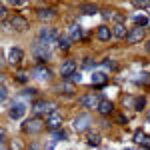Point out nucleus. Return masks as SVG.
Masks as SVG:
<instances>
[{
  "label": "nucleus",
  "instance_id": "obj_39",
  "mask_svg": "<svg viewBox=\"0 0 150 150\" xmlns=\"http://www.w3.org/2000/svg\"><path fill=\"white\" fill-rule=\"evenodd\" d=\"M138 150H150V148H144V146H140V148Z\"/></svg>",
  "mask_w": 150,
  "mask_h": 150
},
{
  "label": "nucleus",
  "instance_id": "obj_33",
  "mask_svg": "<svg viewBox=\"0 0 150 150\" xmlns=\"http://www.w3.org/2000/svg\"><path fill=\"white\" fill-rule=\"evenodd\" d=\"M144 78H138V82H144V84H148L150 82V74H142Z\"/></svg>",
  "mask_w": 150,
  "mask_h": 150
},
{
  "label": "nucleus",
  "instance_id": "obj_26",
  "mask_svg": "<svg viewBox=\"0 0 150 150\" xmlns=\"http://www.w3.org/2000/svg\"><path fill=\"white\" fill-rule=\"evenodd\" d=\"M24 146H22V140L20 138H12L10 140V150H22Z\"/></svg>",
  "mask_w": 150,
  "mask_h": 150
},
{
  "label": "nucleus",
  "instance_id": "obj_16",
  "mask_svg": "<svg viewBox=\"0 0 150 150\" xmlns=\"http://www.w3.org/2000/svg\"><path fill=\"white\" fill-rule=\"evenodd\" d=\"M22 58H24V52L20 48H10V52H8V62L10 64H20Z\"/></svg>",
  "mask_w": 150,
  "mask_h": 150
},
{
  "label": "nucleus",
  "instance_id": "obj_18",
  "mask_svg": "<svg viewBox=\"0 0 150 150\" xmlns=\"http://www.w3.org/2000/svg\"><path fill=\"white\" fill-rule=\"evenodd\" d=\"M90 82H92L94 86H102L104 82H108V76H106L104 72H94L92 78H90Z\"/></svg>",
  "mask_w": 150,
  "mask_h": 150
},
{
  "label": "nucleus",
  "instance_id": "obj_24",
  "mask_svg": "<svg viewBox=\"0 0 150 150\" xmlns=\"http://www.w3.org/2000/svg\"><path fill=\"white\" fill-rule=\"evenodd\" d=\"M70 42H72V40H70V38H66V36H62V38H60V40H58V48H60V50H64V52H66V50H70Z\"/></svg>",
  "mask_w": 150,
  "mask_h": 150
},
{
  "label": "nucleus",
  "instance_id": "obj_2",
  "mask_svg": "<svg viewBox=\"0 0 150 150\" xmlns=\"http://www.w3.org/2000/svg\"><path fill=\"white\" fill-rule=\"evenodd\" d=\"M54 108H56V104H54V102H48V100H36V102L32 104V110H34L38 116H42V114H44V116L54 114V112H56Z\"/></svg>",
  "mask_w": 150,
  "mask_h": 150
},
{
  "label": "nucleus",
  "instance_id": "obj_32",
  "mask_svg": "<svg viewBox=\"0 0 150 150\" xmlns=\"http://www.w3.org/2000/svg\"><path fill=\"white\" fill-rule=\"evenodd\" d=\"M144 104H146V100H144V98H138V100H136V110H142Z\"/></svg>",
  "mask_w": 150,
  "mask_h": 150
},
{
  "label": "nucleus",
  "instance_id": "obj_15",
  "mask_svg": "<svg viewBox=\"0 0 150 150\" xmlns=\"http://www.w3.org/2000/svg\"><path fill=\"white\" fill-rule=\"evenodd\" d=\"M134 142L140 144V146H144V148H150V136L144 134L142 130H136V132H134Z\"/></svg>",
  "mask_w": 150,
  "mask_h": 150
},
{
  "label": "nucleus",
  "instance_id": "obj_20",
  "mask_svg": "<svg viewBox=\"0 0 150 150\" xmlns=\"http://www.w3.org/2000/svg\"><path fill=\"white\" fill-rule=\"evenodd\" d=\"M80 12H82V14H86V16H94V14L98 12V6H96V4H82Z\"/></svg>",
  "mask_w": 150,
  "mask_h": 150
},
{
  "label": "nucleus",
  "instance_id": "obj_5",
  "mask_svg": "<svg viewBox=\"0 0 150 150\" xmlns=\"http://www.w3.org/2000/svg\"><path fill=\"white\" fill-rule=\"evenodd\" d=\"M8 28H14V30L22 32V30L28 28V20H26L24 16H20V14H14L10 20H8Z\"/></svg>",
  "mask_w": 150,
  "mask_h": 150
},
{
  "label": "nucleus",
  "instance_id": "obj_13",
  "mask_svg": "<svg viewBox=\"0 0 150 150\" xmlns=\"http://www.w3.org/2000/svg\"><path fill=\"white\" fill-rule=\"evenodd\" d=\"M96 110H98L102 116H108V114H112V112H114V104L110 102V100H106V98H102Z\"/></svg>",
  "mask_w": 150,
  "mask_h": 150
},
{
  "label": "nucleus",
  "instance_id": "obj_22",
  "mask_svg": "<svg viewBox=\"0 0 150 150\" xmlns=\"http://www.w3.org/2000/svg\"><path fill=\"white\" fill-rule=\"evenodd\" d=\"M86 144L88 146H100V134L98 132H92V134H88V138H86Z\"/></svg>",
  "mask_w": 150,
  "mask_h": 150
},
{
  "label": "nucleus",
  "instance_id": "obj_27",
  "mask_svg": "<svg viewBox=\"0 0 150 150\" xmlns=\"http://www.w3.org/2000/svg\"><path fill=\"white\" fill-rule=\"evenodd\" d=\"M66 80H68L70 84H78V82L82 80V76H80V72H74V74H72L70 78H66Z\"/></svg>",
  "mask_w": 150,
  "mask_h": 150
},
{
  "label": "nucleus",
  "instance_id": "obj_9",
  "mask_svg": "<svg viewBox=\"0 0 150 150\" xmlns=\"http://www.w3.org/2000/svg\"><path fill=\"white\" fill-rule=\"evenodd\" d=\"M24 112H26V106L22 102H12L10 110H8V116H10L12 120H18V118H22Z\"/></svg>",
  "mask_w": 150,
  "mask_h": 150
},
{
  "label": "nucleus",
  "instance_id": "obj_7",
  "mask_svg": "<svg viewBox=\"0 0 150 150\" xmlns=\"http://www.w3.org/2000/svg\"><path fill=\"white\" fill-rule=\"evenodd\" d=\"M46 128L48 130H52V132H58L60 128H62V116L54 112V114H50L46 118Z\"/></svg>",
  "mask_w": 150,
  "mask_h": 150
},
{
  "label": "nucleus",
  "instance_id": "obj_12",
  "mask_svg": "<svg viewBox=\"0 0 150 150\" xmlns=\"http://www.w3.org/2000/svg\"><path fill=\"white\" fill-rule=\"evenodd\" d=\"M56 10H52V8H42V10H38V18L42 20V22H52V20H56Z\"/></svg>",
  "mask_w": 150,
  "mask_h": 150
},
{
  "label": "nucleus",
  "instance_id": "obj_41",
  "mask_svg": "<svg viewBox=\"0 0 150 150\" xmlns=\"http://www.w3.org/2000/svg\"><path fill=\"white\" fill-rule=\"evenodd\" d=\"M148 120H150V114H148Z\"/></svg>",
  "mask_w": 150,
  "mask_h": 150
},
{
  "label": "nucleus",
  "instance_id": "obj_37",
  "mask_svg": "<svg viewBox=\"0 0 150 150\" xmlns=\"http://www.w3.org/2000/svg\"><path fill=\"white\" fill-rule=\"evenodd\" d=\"M2 150H8L6 148V142H2Z\"/></svg>",
  "mask_w": 150,
  "mask_h": 150
},
{
  "label": "nucleus",
  "instance_id": "obj_11",
  "mask_svg": "<svg viewBox=\"0 0 150 150\" xmlns=\"http://www.w3.org/2000/svg\"><path fill=\"white\" fill-rule=\"evenodd\" d=\"M74 72H76V60H66V62L62 64V68H60V74L64 76V80L70 78Z\"/></svg>",
  "mask_w": 150,
  "mask_h": 150
},
{
  "label": "nucleus",
  "instance_id": "obj_34",
  "mask_svg": "<svg viewBox=\"0 0 150 150\" xmlns=\"http://www.w3.org/2000/svg\"><path fill=\"white\" fill-rule=\"evenodd\" d=\"M6 14H8V10H6V6H2V8H0V16H2V20L6 18Z\"/></svg>",
  "mask_w": 150,
  "mask_h": 150
},
{
  "label": "nucleus",
  "instance_id": "obj_36",
  "mask_svg": "<svg viewBox=\"0 0 150 150\" xmlns=\"http://www.w3.org/2000/svg\"><path fill=\"white\" fill-rule=\"evenodd\" d=\"M28 150H42V148H40V146H38L36 142H32V144H30V148H28Z\"/></svg>",
  "mask_w": 150,
  "mask_h": 150
},
{
  "label": "nucleus",
  "instance_id": "obj_30",
  "mask_svg": "<svg viewBox=\"0 0 150 150\" xmlns=\"http://www.w3.org/2000/svg\"><path fill=\"white\" fill-rule=\"evenodd\" d=\"M54 140H66V132H62V130L54 132Z\"/></svg>",
  "mask_w": 150,
  "mask_h": 150
},
{
  "label": "nucleus",
  "instance_id": "obj_10",
  "mask_svg": "<svg viewBox=\"0 0 150 150\" xmlns=\"http://www.w3.org/2000/svg\"><path fill=\"white\" fill-rule=\"evenodd\" d=\"M34 56L38 58V60H48V58H50V46L42 44V42L34 44Z\"/></svg>",
  "mask_w": 150,
  "mask_h": 150
},
{
  "label": "nucleus",
  "instance_id": "obj_8",
  "mask_svg": "<svg viewBox=\"0 0 150 150\" xmlns=\"http://www.w3.org/2000/svg\"><path fill=\"white\" fill-rule=\"evenodd\" d=\"M144 34H146V30L140 28V26H136V28H132V30L128 32L126 42H128V44H136V42H140V40L144 38Z\"/></svg>",
  "mask_w": 150,
  "mask_h": 150
},
{
  "label": "nucleus",
  "instance_id": "obj_35",
  "mask_svg": "<svg viewBox=\"0 0 150 150\" xmlns=\"http://www.w3.org/2000/svg\"><path fill=\"white\" fill-rule=\"evenodd\" d=\"M84 66H86V68H92V66H94V60L90 62V58H86V62H84Z\"/></svg>",
  "mask_w": 150,
  "mask_h": 150
},
{
  "label": "nucleus",
  "instance_id": "obj_17",
  "mask_svg": "<svg viewBox=\"0 0 150 150\" xmlns=\"http://www.w3.org/2000/svg\"><path fill=\"white\" fill-rule=\"evenodd\" d=\"M34 76L40 78V80H46V78H50V70H48L46 66H42V64H38L34 68Z\"/></svg>",
  "mask_w": 150,
  "mask_h": 150
},
{
  "label": "nucleus",
  "instance_id": "obj_3",
  "mask_svg": "<svg viewBox=\"0 0 150 150\" xmlns=\"http://www.w3.org/2000/svg\"><path fill=\"white\" fill-rule=\"evenodd\" d=\"M44 126H46V124H44V120L36 116V118H30V120H26V122H24L22 130H24V132H28V134H38V132H42V130H44Z\"/></svg>",
  "mask_w": 150,
  "mask_h": 150
},
{
  "label": "nucleus",
  "instance_id": "obj_19",
  "mask_svg": "<svg viewBox=\"0 0 150 150\" xmlns=\"http://www.w3.org/2000/svg\"><path fill=\"white\" fill-rule=\"evenodd\" d=\"M112 34H114L116 38H126L128 30L124 28V24H114V26H112Z\"/></svg>",
  "mask_w": 150,
  "mask_h": 150
},
{
  "label": "nucleus",
  "instance_id": "obj_21",
  "mask_svg": "<svg viewBox=\"0 0 150 150\" xmlns=\"http://www.w3.org/2000/svg\"><path fill=\"white\" fill-rule=\"evenodd\" d=\"M82 38V28L78 24H72L70 26V40H80Z\"/></svg>",
  "mask_w": 150,
  "mask_h": 150
},
{
  "label": "nucleus",
  "instance_id": "obj_38",
  "mask_svg": "<svg viewBox=\"0 0 150 150\" xmlns=\"http://www.w3.org/2000/svg\"><path fill=\"white\" fill-rule=\"evenodd\" d=\"M146 50H148V52H150V40H148V44H146Z\"/></svg>",
  "mask_w": 150,
  "mask_h": 150
},
{
  "label": "nucleus",
  "instance_id": "obj_1",
  "mask_svg": "<svg viewBox=\"0 0 150 150\" xmlns=\"http://www.w3.org/2000/svg\"><path fill=\"white\" fill-rule=\"evenodd\" d=\"M60 38L62 36L58 34V30H54V28H42L40 34H38V42H42L46 46H52V44H58Z\"/></svg>",
  "mask_w": 150,
  "mask_h": 150
},
{
  "label": "nucleus",
  "instance_id": "obj_14",
  "mask_svg": "<svg viewBox=\"0 0 150 150\" xmlns=\"http://www.w3.org/2000/svg\"><path fill=\"white\" fill-rule=\"evenodd\" d=\"M96 36H98V40H102V42H108L110 38H112V28H108L106 24H102V26H98V30H96Z\"/></svg>",
  "mask_w": 150,
  "mask_h": 150
},
{
  "label": "nucleus",
  "instance_id": "obj_31",
  "mask_svg": "<svg viewBox=\"0 0 150 150\" xmlns=\"http://www.w3.org/2000/svg\"><path fill=\"white\" fill-rule=\"evenodd\" d=\"M34 94H36V90H34V88H28V90H24V96H26V98H32Z\"/></svg>",
  "mask_w": 150,
  "mask_h": 150
},
{
  "label": "nucleus",
  "instance_id": "obj_6",
  "mask_svg": "<svg viewBox=\"0 0 150 150\" xmlns=\"http://www.w3.org/2000/svg\"><path fill=\"white\" fill-rule=\"evenodd\" d=\"M100 100H102V98H100L98 94H92V92L84 94V96L80 98V106H84V108H98Z\"/></svg>",
  "mask_w": 150,
  "mask_h": 150
},
{
  "label": "nucleus",
  "instance_id": "obj_40",
  "mask_svg": "<svg viewBox=\"0 0 150 150\" xmlns=\"http://www.w3.org/2000/svg\"><path fill=\"white\" fill-rule=\"evenodd\" d=\"M124 150H132V148H124Z\"/></svg>",
  "mask_w": 150,
  "mask_h": 150
},
{
  "label": "nucleus",
  "instance_id": "obj_23",
  "mask_svg": "<svg viewBox=\"0 0 150 150\" xmlns=\"http://www.w3.org/2000/svg\"><path fill=\"white\" fill-rule=\"evenodd\" d=\"M134 22H136V26L144 28V26L148 24V16H144V14H136V16H134Z\"/></svg>",
  "mask_w": 150,
  "mask_h": 150
},
{
  "label": "nucleus",
  "instance_id": "obj_29",
  "mask_svg": "<svg viewBox=\"0 0 150 150\" xmlns=\"http://www.w3.org/2000/svg\"><path fill=\"white\" fill-rule=\"evenodd\" d=\"M16 80L18 82H26L28 80V74H26V72H18V74H16Z\"/></svg>",
  "mask_w": 150,
  "mask_h": 150
},
{
  "label": "nucleus",
  "instance_id": "obj_25",
  "mask_svg": "<svg viewBox=\"0 0 150 150\" xmlns=\"http://www.w3.org/2000/svg\"><path fill=\"white\" fill-rule=\"evenodd\" d=\"M72 90H74V86H72L70 82H68V84H62V86H58V92L66 94V96H70V94H74Z\"/></svg>",
  "mask_w": 150,
  "mask_h": 150
},
{
  "label": "nucleus",
  "instance_id": "obj_28",
  "mask_svg": "<svg viewBox=\"0 0 150 150\" xmlns=\"http://www.w3.org/2000/svg\"><path fill=\"white\" fill-rule=\"evenodd\" d=\"M6 96H8V88H6V84L2 82V86H0V98L6 100Z\"/></svg>",
  "mask_w": 150,
  "mask_h": 150
},
{
  "label": "nucleus",
  "instance_id": "obj_4",
  "mask_svg": "<svg viewBox=\"0 0 150 150\" xmlns=\"http://www.w3.org/2000/svg\"><path fill=\"white\" fill-rule=\"evenodd\" d=\"M92 124V116L90 114H80L74 118V122H72V128L76 130V132H84V130H88Z\"/></svg>",
  "mask_w": 150,
  "mask_h": 150
}]
</instances>
